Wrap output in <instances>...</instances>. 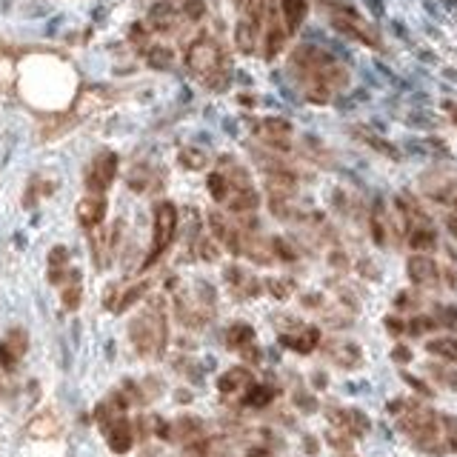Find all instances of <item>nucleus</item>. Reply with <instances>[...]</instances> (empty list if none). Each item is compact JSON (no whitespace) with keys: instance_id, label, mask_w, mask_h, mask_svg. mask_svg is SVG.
<instances>
[{"instance_id":"obj_45","label":"nucleus","mask_w":457,"mask_h":457,"mask_svg":"<svg viewBox=\"0 0 457 457\" xmlns=\"http://www.w3.org/2000/svg\"><path fill=\"white\" fill-rule=\"evenodd\" d=\"M446 226H449V232H451V237H457V214H451V218L446 221Z\"/></svg>"},{"instance_id":"obj_40","label":"nucleus","mask_w":457,"mask_h":457,"mask_svg":"<svg viewBox=\"0 0 457 457\" xmlns=\"http://www.w3.org/2000/svg\"><path fill=\"white\" fill-rule=\"evenodd\" d=\"M392 360H397V363H408V360H412V352H408L406 346H397L392 352Z\"/></svg>"},{"instance_id":"obj_46","label":"nucleus","mask_w":457,"mask_h":457,"mask_svg":"<svg viewBox=\"0 0 457 457\" xmlns=\"http://www.w3.org/2000/svg\"><path fill=\"white\" fill-rule=\"evenodd\" d=\"M306 306H318V295H306Z\"/></svg>"},{"instance_id":"obj_47","label":"nucleus","mask_w":457,"mask_h":457,"mask_svg":"<svg viewBox=\"0 0 457 457\" xmlns=\"http://www.w3.org/2000/svg\"><path fill=\"white\" fill-rule=\"evenodd\" d=\"M451 112H454V123H457V109H451Z\"/></svg>"},{"instance_id":"obj_14","label":"nucleus","mask_w":457,"mask_h":457,"mask_svg":"<svg viewBox=\"0 0 457 457\" xmlns=\"http://www.w3.org/2000/svg\"><path fill=\"white\" fill-rule=\"evenodd\" d=\"M266 186L275 191V195H292L298 189V180L288 172H275V175H266Z\"/></svg>"},{"instance_id":"obj_36","label":"nucleus","mask_w":457,"mask_h":457,"mask_svg":"<svg viewBox=\"0 0 457 457\" xmlns=\"http://www.w3.org/2000/svg\"><path fill=\"white\" fill-rule=\"evenodd\" d=\"M66 260H69V252H66L63 246H55V249L49 252V263H52V269H58V266H66Z\"/></svg>"},{"instance_id":"obj_8","label":"nucleus","mask_w":457,"mask_h":457,"mask_svg":"<svg viewBox=\"0 0 457 457\" xmlns=\"http://www.w3.org/2000/svg\"><path fill=\"white\" fill-rule=\"evenodd\" d=\"M252 386V372L249 369H243V366H234V369H229L226 374H221V380H218V389L223 392V395H234V392H240V389H249Z\"/></svg>"},{"instance_id":"obj_44","label":"nucleus","mask_w":457,"mask_h":457,"mask_svg":"<svg viewBox=\"0 0 457 457\" xmlns=\"http://www.w3.org/2000/svg\"><path fill=\"white\" fill-rule=\"evenodd\" d=\"M443 380H446L449 386H451V389L457 392V372H446V374H443Z\"/></svg>"},{"instance_id":"obj_3","label":"nucleus","mask_w":457,"mask_h":457,"mask_svg":"<svg viewBox=\"0 0 457 457\" xmlns=\"http://www.w3.org/2000/svg\"><path fill=\"white\" fill-rule=\"evenodd\" d=\"M114 175H117V155L114 152H101L92 160L89 172H86V189L92 191V195H103V191L112 186Z\"/></svg>"},{"instance_id":"obj_30","label":"nucleus","mask_w":457,"mask_h":457,"mask_svg":"<svg viewBox=\"0 0 457 457\" xmlns=\"http://www.w3.org/2000/svg\"><path fill=\"white\" fill-rule=\"evenodd\" d=\"M63 306L66 309H78L80 306V286H78V280L71 283L69 288H63Z\"/></svg>"},{"instance_id":"obj_29","label":"nucleus","mask_w":457,"mask_h":457,"mask_svg":"<svg viewBox=\"0 0 457 457\" xmlns=\"http://www.w3.org/2000/svg\"><path fill=\"white\" fill-rule=\"evenodd\" d=\"M183 15L189 20H200L206 15V3H203V0H186V3H183Z\"/></svg>"},{"instance_id":"obj_19","label":"nucleus","mask_w":457,"mask_h":457,"mask_svg":"<svg viewBox=\"0 0 457 457\" xmlns=\"http://www.w3.org/2000/svg\"><path fill=\"white\" fill-rule=\"evenodd\" d=\"M408 243H412L415 252H426V249H435L438 237L431 229H412V234H408Z\"/></svg>"},{"instance_id":"obj_31","label":"nucleus","mask_w":457,"mask_h":457,"mask_svg":"<svg viewBox=\"0 0 457 457\" xmlns=\"http://www.w3.org/2000/svg\"><path fill=\"white\" fill-rule=\"evenodd\" d=\"M17 360H20V357H17L12 349H9V343H6V340L0 343V366H3L6 372H12V369L17 366Z\"/></svg>"},{"instance_id":"obj_38","label":"nucleus","mask_w":457,"mask_h":457,"mask_svg":"<svg viewBox=\"0 0 457 457\" xmlns=\"http://www.w3.org/2000/svg\"><path fill=\"white\" fill-rule=\"evenodd\" d=\"M372 234H374V243H377V246H383V243H386V229H383V223H380V218H377V214L372 218Z\"/></svg>"},{"instance_id":"obj_28","label":"nucleus","mask_w":457,"mask_h":457,"mask_svg":"<svg viewBox=\"0 0 457 457\" xmlns=\"http://www.w3.org/2000/svg\"><path fill=\"white\" fill-rule=\"evenodd\" d=\"M198 252H200V257L203 260H209V263H214L221 257V249H218V243H212V237H203L200 243H198Z\"/></svg>"},{"instance_id":"obj_2","label":"nucleus","mask_w":457,"mask_h":457,"mask_svg":"<svg viewBox=\"0 0 457 457\" xmlns=\"http://www.w3.org/2000/svg\"><path fill=\"white\" fill-rule=\"evenodd\" d=\"M175 232H178V206L172 200H160L155 206V237H152V252H149L146 266L166 252V246L172 243Z\"/></svg>"},{"instance_id":"obj_33","label":"nucleus","mask_w":457,"mask_h":457,"mask_svg":"<svg viewBox=\"0 0 457 457\" xmlns=\"http://www.w3.org/2000/svg\"><path fill=\"white\" fill-rule=\"evenodd\" d=\"M280 46H283V32L272 29V32H269V46H266V55H269V58H275V55L280 52Z\"/></svg>"},{"instance_id":"obj_21","label":"nucleus","mask_w":457,"mask_h":457,"mask_svg":"<svg viewBox=\"0 0 457 457\" xmlns=\"http://www.w3.org/2000/svg\"><path fill=\"white\" fill-rule=\"evenodd\" d=\"M280 3H283V12H286L288 29H298V23L303 20V12H306V0H280Z\"/></svg>"},{"instance_id":"obj_42","label":"nucleus","mask_w":457,"mask_h":457,"mask_svg":"<svg viewBox=\"0 0 457 457\" xmlns=\"http://www.w3.org/2000/svg\"><path fill=\"white\" fill-rule=\"evenodd\" d=\"M386 329H389L392 334H400V331H403V323H400L397 318H386Z\"/></svg>"},{"instance_id":"obj_24","label":"nucleus","mask_w":457,"mask_h":457,"mask_svg":"<svg viewBox=\"0 0 457 457\" xmlns=\"http://www.w3.org/2000/svg\"><path fill=\"white\" fill-rule=\"evenodd\" d=\"M6 343H9V349L17 357H23V354H26V349H29V338H26V331H23V329H12L6 334Z\"/></svg>"},{"instance_id":"obj_17","label":"nucleus","mask_w":457,"mask_h":457,"mask_svg":"<svg viewBox=\"0 0 457 457\" xmlns=\"http://www.w3.org/2000/svg\"><path fill=\"white\" fill-rule=\"evenodd\" d=\"M206 189H209V195H212V200H226L229 198V178L223 175V172H214V175H209V180H206Z\"/></svg>"},{"instance_id":"obj_6","label":"nucleus","mask_w":457,"mask_h":457,"mask_svg":"<svg viewBox=\"0 0 457 457\" xmlns=\"http://www.w3.org/2000/svg\"><path fill=\"white\" fill-rule=\"evenodd\" d=\"M106 218V200L101 195H89L78 203V221L80 226L86 229H94V226H101V221Z\"/></svg>"},{"instance_id":"obj_27","label":"nucleus","mask_w":457,"mask_h":457,"mask_svg":"<svg viewBox=\"0 0 457 457\" xmlns=\"http://www.w3.org/2000/svg\"><path fill=\"white\" fill-rule=\"evenodd\" d=\"M292 288H295V283L288 280V277H275V280H269V292H272L277 300H286L288 295H292Z\"/></svg>"},{"instance_id":"obj_13","label":"nucleus","mask_w":457,"mask_h":457,"mask_svg":"<svg viewBox=\"0 0 457 457\" xmlns=\"http://www.w3.org/2000/svg\"><path fill=\"white\" fill-rule=\"evenodd\" d=\"M255 340V329L249 326V323H234L232 329H229V334H226V343L232 346V349H246L249 343Z\"/></svg>"},{"instance_id":"obj_15","label":"nucleus","mask_w":457,"mask_h":457,"mask_svg":"<svg viewBox=\"0 0 457 457\" xmlns=\"http://www.w3.org/2000/svg\"><path fill=\"white\" fill-rule=\"evenodd\" d=\"M178 163L183 166V169L200 172V169H206V166H209V157H206V152H200V149H180Z\"/></svg>"},{"instance_id":"obj_34","label":"nucleus","mask_w":457,"mask_h":457,"mask_svg":"<svg viewBox=\"0 0 457 457\" xmlns=\"http://www.w3.org/2000/svg\"><path fill=\"white\" fill-rule=\"evenodd\" d=\"M429 329H435V320H429V318H415L412 323H408V331L412 334H423Z\"/></svg>"},{"instance_id":"obj_18","label":"nucleus","mask_w":457,"mask_h":457,"mask_svg":"<svg viewBox=\"0 0 457 457\" xmlns=\"http://www.w3.org/2000/svg\"><path fill=\"white\" fill-rule=\"evenodd\" d=\"M426 349H429L431 354L446 357V360H451V363H457V340H454V338H438V340H431Z\"/></svg>"},{"instance_id":"obj_7","label":"nucleus","mask_w":457,"mask_h":457,"mask_svg":"<svg viewBox=\"0 0 457 457\" xmlns=\"http://www.w3.org/2000/svg\"><path fill=\"white\" fill-rule=\"evenodd\" d=\"M406 272H408V277H412L417 286H426V283H435L438 280V263L431 260V257H426V255H415V257H408Z\"/></svg>"},{"instance_id":"obj_37","label":"nucleus","mask_w":457,"mask_h":457,"mask_svg":"<svg viewBox=\"0 0 457 457\" xmlns=\"http://www.w3.org/2000/svg\"><path fill=\"white\" fill-rule=\"evenodd\" d=\"M440 323H443L446 329H454V331H457V309H454V306H449V309L440 311Z\"/></svg>"},{"instance_id":"obj_26","label":"nucleus","mask_w":457,"mask_h":457,"mask_svg":"<svg viewBox=\"0 0 457 457\" xmlns=\"http://www.w3.org/2000/svg\"><path fill=\"white\" fill-rule=\"evenodd\" d=\"M146 60H149V66H155V69H169V63H172V52H169V49H163V46H155V49H149Z\"/></svg>"},{"instance_id":"obj_12","label":"nucleus","mask_w":457,"mask_h":457,"mask_svg":"<svg viewBox=\"0 0 457 457\" xmlns=\"http://www.w3.org/2000/svg\"><path fill=\"white\" fill-rule=\"evenodd\" d=\"M149 26L155 32H169L175 26V9L166 6V3H157L152 12H149Z\"/></svg>"},{"instance_id":"obj_23","label":"nucleus","mask_w":457,"mask_h":457,"mask_svg":"<svg viewBox=\"0 0 457 457\" xmlns=\"http://www.w3.org/2000/svg\"><path fill=\"white\" fill-rule=\"evenodd\" d=\"M143 295H146V283H135L132 288H126V292H123V298H120V300L114 303V311H126V309L135 306Z\"/></svg>"},{"instance_id":"obj_5","label":"nucleus","mask_w":457,"mask_h":457,"mask_svg":"<svg viewBox=\"0 0 457 457\" xmlns=\"http://www.w3.org/2000/svg\"><path fill=\"white\" fill-rule=\"evenodd\" d=\"M106 440H109V449H112L114 454H126V451L132 449V443H135V435H132L129 420L114 417V420L106 426Z\"/></svg>"},{"instance_id":"obj_22","label":"nucleus","mask_w":457,"mask_h":457,"mask_svg":"<svg viewBox=\"0 0 457 457\" xmlns=\"http://www.w3.org/2000/svg\"><path fill=\"white\" fill-rule=\"evenodd\" d=\"M234 40H237V49H240V52H246V55L255 52V35H252V26H249V23H237Z\"/></svg>"},{"instance_id":"obj_43","label":"nucleus","mask_w":457,"mask_h":457,"mask_svg":"<svg viewBox=\"0 0 457 457\" xmlns=\"http://www.w3.org/2000/svg\"><path fill=\"white\" fill-rule=\"evenodd\" d=\"M226 280H229V283H240V269L229 266V269H226Z\"/></svg>"},{"instance_id":"obj_1","label":"nucleus","mask_w":457,"mask_h":457,"mask_svg":"<svg viewBox=\"0 0 457 457\" xmlns=\"http://www.w3.org/2000/svg\"><path fill=\"white\" fill-rule=\"evenodd\" d=\"M129 338L140 354H152L166 343V318L160 315V300H152V309L140 315L129 326Z\"/></svg>"},{"instance_id":"obj_20","label":"nucleus","mask_w":457,"mask_h":457,"mask_svg":"<svg viewBox=\"0 0 457 457\" xmlns=\"http://www.w3.org/2000/svg\"><path fill=\"white\" fill-rule=\"evenodd\" d=\"M331 357L338 360L340 366L352 369V366H357V363H360V349H357L354 343H343V346H338V349L331 352Z\"/></svg>"},{"instance_id":"obj_11","label":"nucleus","mask_w":457,"mask_h":457,"mask_svg":"<svg viewBox=\"0 0 457 457\" xmlns=\"http://www.w3.org/2000/svg\"><path fill=\"white\" fill-rule=\"evenodd\" d=\"M280 343L292 346V349H295V352H300V354H309L311 349H315V346L320 343V331L309 326L303 334H298V338H280Z\"/></svg>"},{"instance_id":"obj_41","label":"nucleus","mask_w":457,"mask_h":457,"mask_svg":"<svg viewBox=\"0 0 457 457\" xmlns=\"http://www.w3.org/2000/svg\"><path fill=\"white\" fill-rule=\"evenodd\" d=\"M406 377V383H412V386L417 389V392H423V395H429V386H426V383H420L417 377H412V374H403Z\"/></svg>"},{"instance_id":"obj_32","label":"nucleus","mask_w":457,"mask_h":457,"mask_svg":"<svg viewBox=\"0 0 457 457\" xmlns=\"http://www.w3.org/2000/svg\"><path fill=\"white\" fill-rule=\"evenodd\" d=\"M443 426H446V438H449V446H451V449H457V417L446 415V417H443Z\"/></svg>"},{"instance_id":"obj_25","label":"nucleus","mask_w":457,"mask_h":457,"mask_svg":"<svg viewBox=\"0 0 457 457\" xmlns=\"http://www.w3.org/2000/svg\"><path fill=\"white\" fill-rule=\"evenodd\" d=\"M175 429H178V435H180L183 440H191V438H198V435H200V429H203V426H200L198 417H180Z\"/></svg>"},{"instance_id":"obj_35","label":"nucleus","mask_w":457,"mask_h":457,"mask_svg":"<svg viewBox=\"0 0 457 457\" xmlns=\"http://www.w3.org/2000/svg\"><path fill=\"white\" fill-rule=\"evenodd\" d=\"M272 246H275V252H277V255H280L283 260H298V255H295V249H292V246H288V243H286V240H280V237H277V240H275V243H272Z\"/></svg>"},{"instance_id":"obj_4","label":"nucleus","mask_w":457,"mask_h":457,"mask_svg":"<svg viewBox=\"0 0 457 457\" xmlns=\"http://www.w3.org/2000/svg\"><path fill=\"white\" fill-rule=\"evenodd\" d=\"M186 63L191 71H198V75H209V71L218 66V49H214V43L212 40H198V43H191V49L186 55Z\"/></svg>"},{"instance_id":"obj_10","label":"nucleus","mask_w":457,"mask_h":457,"mask_svg":"<svg viewBox=\"0 0 457 457\" xmlns=\"http://www.w3.org/2000/svg\"><path fill=\"white\" fill-rule=\"evenodd\" d=\"M58 431H60V420L52 412H43V415H37L29 423V435L32 438H52V435H58Z\"/></svg>"},{"instance_id":"obj_16","label":"nucleus","mask_w":457,"mask_h":457,"mask_svg":"<svg viewBox=\"0 0 457 457\" xmlns=\"http://www.w3.org/2000/svg\"><path fill=\"white\" fill-rule=\"evenodd\" d=\"M275 400V389L272 386H249V395L243 397V403L246 406H252V408H263V406H269Z\"/></svg>"},{"instance_id":"obj_39","label":"nucleus","mask_w":457,"mask_h":457,"mask_svg":"<svg viewBox=\"0 0 457 457\" xmlns=\"http://www.w3.org/2000/svg\"><path fill=\"white\" fill-rule=\"evenodd\" d=\"M295 403H298L300 408H306V412H315V408H318L315 397H309V395H298V397H295Z\"/></svg>"},{"instance_id":"obj_9","label":"nucleus","mask_w":457,"mask_h":457,"mask_svg":"<svg viewBox=\"0 0 457 457\" xmlns=\"http://www.w3.org/2000/svg\"><path fill=\"white\" fill-rule=\"evenodd\" d=\"M229 200V212L234 214H246V212H255L260 206V195L249 186V189H234V195L226 198Z\"/></svg>"}]
</instances>
